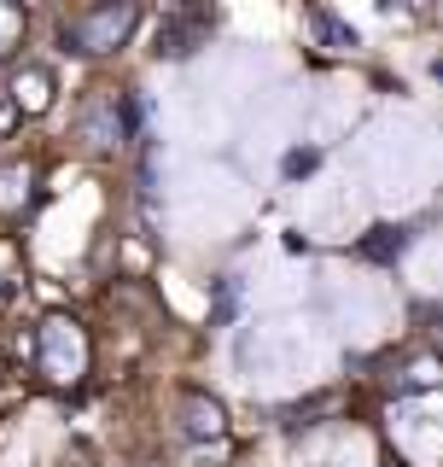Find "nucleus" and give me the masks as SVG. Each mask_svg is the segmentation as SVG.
Segmentation results:
<instances>
[{
	"instance_id": "f257e3e1",
	"label": "nucleus",
	"mask_w": 443,
	"mask_h": 467,
	"mask_svg": "<svg viewBox=\"0 0 443 467\" xmlns=\"http://www.w3.org/2000/svg\"><path fill=\"white\" fill-rule=\"evenodd\" d=\"M88 362H94V345H88L77 316H47L36 327V368H41V379L77 386V379L88 374Z\"/></svg>"
},
{
	"instance_id": "f03ea898",
	"label": "nucleus",
	"mask_w": 443,
	"mask_h": 467,
	"mask_svg": "<svg viewBox=\"0 0 443 467\" xmlns=\"http://www.w3.org/2000/svg\"><path fill=\"white\" fill-rule=\"evenodd\" d=\"M135 24H140V12L129 6V0H117V6H88L77 12V18H65V47L70 53H88V58H99V53H117L129 36H135Z\"/></svg>"
},
{
	"instance_id": "7ed1b4c3",
	"label": "nucleus",
	"mask_w": 443,
	"mask_h": 467,
	"mask_svg": "<svg viewBox=\"0 0 443 467\" xmlns=\"http://www.w3.org/2000/svg\"><path fill=\"white\" fill-rule=\"evenodd\" d=\"M77 135L94 146V152H111V146L123 140V106H117L111 94H94V99L77 111Z\"/></svg>"
},
{
	"instance_id": "20e7f679",
	"label": "nucleus",
	"mask_w": 443,
	"mask_h": 467,
	"mask_svg": "<svg viewBox=\"0 0 443 467\" xmlns=\"http://www.w3.org/2000/svg\"><path fill=\"white\" fill-rule=\"evenodd\" d=\"M53 88L58 82H53L47 65H24L18 77H12V94L6 99H12V111H18V117H41V111L53 106Z\"/></svg>"
},
{
	"instance_id": "39448f33",
	"label": "nucleus",
	"mask_w": 443,
	"mask_h": 467,
	"mask_svg": "<svg viewBox=\"0 0 443 467\" xmlns=\"http://www.w3.org/2000/svg\"><path fill=\"white\" fill-rule=\"evenodd\" d=\"M181 432L187 438H228V409L211 391H181Z\"/></svg>"
},
{
	"instance_id": "423d86ee",
	"label": "nucleus",
	"mask_w": 443,
	"mask_h": 467,
	"mask_svg": "<svg viewBox=\"0 0 443 467\" xmlns=\"http://www.w3.org/2000/svg\"><path fill=\"white\" fill-rule=\"evenodd\" d=\"M204 36H211V18H204V12H175V18L158 24V53L187 58V53H193Z\"/></svg>"
},
{
	"instance_id": "0eeeda50",
	"label": "nucleus",
	"mask_w": 443,
	"mask_h": 467,
	"mask_svg": "<svg viewBox=\"0 0 443 467\" xmlns=\"http://www.w3.org/2000/svg\"><path fill=\"white\" fill-rule=\"evenodd\" d=\"M356 252H362V257H374V263H397V257L408 252V228H374V234H367V240L356 245Z\"/></svg>"
},
{
	"instance_id": "6e6552de",
	"label": "nucleus",
	"mask_w": 443,
	"mask_h": 467,
	"mask_svg": "<svg viewBox=\"0 0 443 467\" xmlns=\"http://www.w3.org/2000/svg\"><path fill=\"white\" fill-rule=\"evenodd\" d=\"M309 24H315V29H321V41H327V47H333V53H345V47H356V29H350V24H338V18H333V12H309Z\"/></svg>"
},
{
	"instance_id": "1a4fd4ad",
	"label": "nucleus",
	"mask_w": 443,
	"mask_h": 467,
	"mask_svg": "<svg viewBox=\"0 0 443 467\" xmlns=\"http://www.w3.org/2000/svg\"><path fill=\"white\" fill-rule=\"evenodd\" d=\"M24 199H29V170H24V164L0 170V211H18Z\"/></svg>"
},
{
	"instance_id": "9d476101",
	"label": "nucleus",
	"mask_w": 443,
	"mask_h": 467,
	"mask_svg": "<svg viewBox=\"0 0 443 467\" xmlns=\"http://www.w3.org/2000/svg\"><path fill=\"white\" fill-rule=\"evenodd\" d=\"M12 47H24V12L0 0V58H12Z\"/></svg>"
},
{
	"instance_id": "9b49d317",
	"label": "nucleus",
	"mask_w": 443,
	"mask_h": 467,
	"mask_svg": "<svg viewBox=\"0 0 443 467\" xmlns=\"http://www.w3.org/2000/svg\"><path fill=\"white\" fill-rule=\"evenodd\" d=\"M18 123H24V117L12 111V99H0V140H6V135H12V129H18Z\"/></svg>"
},
{
	"instance_id": "f8f14e48",
	"label": "nucleus",
	"mask_w": 443,
	"mask_h": 467,
	"mask_svg": "<svg viewBox=\"0 0 443 467\" xmlns=\"http://www.w3.org/2000/svg\"><path fill=\"white\" fill-rule=\"evenodd\" d=\"M432 379H438V368H432V362L420 357V362H415V386H432Z\"/></svg>"
}]
</instances>
